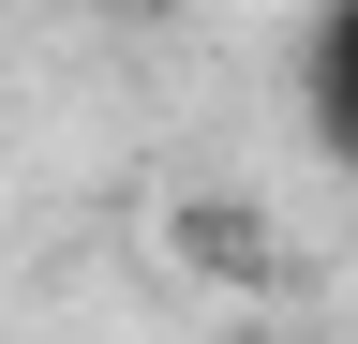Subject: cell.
<instances>
[{
	"label": "cell",
	"mask_w": 358,
	"mask_h": 344,
	"mask_svg": "<svg viewBox=\"0 0 358 344\" xmlns=\"http://www.w3.org/2000/svg\"><path fill=\"white\" fill-rule=\"evenodd\" d=\"M313 120H329V150L358 165V0H329V30H313Z\"/></svg>",
	"instance_id": "6da1fadb"
}]
</instances>
